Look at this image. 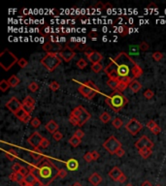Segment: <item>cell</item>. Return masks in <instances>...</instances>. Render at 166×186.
Here are the masks:
<instances>
[{
    "instance_id": "cell-1",
    "label": "cell",
    "mask_w": 166,
    "mask_h": 186,
    "mask_svg": "<svg viewBox=\"0 0 166 186\" xmlns=\"http://www.w3.org/2000/svg\"><path fill=\"white\" fill-rule=\"evenodd\" d=\"M105 74L110 80H115L119 82L130 83L135 79L143 75V69L133 60L126 53H119L116 57L110 59V62L104 68Z\"/></svg>"
},
{
    "instance_id": "cell-2",
    "label": "cell",
    "mask_w": 166,
    "mask_h": 186,
    "mask_svg": "<svg viewBox=\"0 0 166 186\" xmlns=\"http://www.w3.org/2000/svg\"><path fill=\"white\" fill-rule=\"evenodd\" d=\"M39 166V173L37 179H38L42 186H49L53 181L57 178L58 168L53 164L50 160L46 159Z\"/></svg>"
},
{
    "instance_id": "cell-3",
    "label": "cell",
    "mask_w": 166,
    "mask_h": 186,
    "mask_svg": "<svg viewBox=\"0 0 166 186\" xmlns=\"http://www.w3.org/2000/svg\"><path fill=\"white\" fill-rule=\"evenodd\" d=\"M5 107L12 114H15L16 117L18 120H21V122L28 123L29 121H31V114H27L24 110L22 103H21L16 97H12V98L5 104Z\"/></svg>"
},
{
    "instance_id": "cell-4",
    "label": "cell",
    "mask_w": 166,
    "mask_h": 186,
    "mask_svg": "<svg viewBox=\"0 0 166 186\" xmlns=\"http://www.w3.org/2000/svg\"><path fill=\"white\" fill-rule=\"evenodd\" d=\"M105 102L113 111H115V113H119L122 110L123 107L128 103V99L122 92L114 91L111 95L106 96Z\"/></svg>"
},
{
    "instance_id": "cell-5",
    "label": "cell",
    "mask_w": 166,
    "mask_h": 186,
    "mask_svg": "<svg viewBox=\"0 0 166 186\" xmlns=\"http://www.w3.org/2000/svg\"><path fill=\"white\" fill-rule=\"evenodd\" d=\"M62 58L59 53H48L41 59V64L48 70L49 72H53L61 63Z\"/></svg>"
},
{
    "instance_id": "cell-6",
    "label": "cell",
    "mask_w": 166,
    "mask_h": 186,
    "mask_svg": "<svg viewBox=\"0 0 166 186\" xmlns=\"http://www.w3.org/2000/svg\"><path fill=\"white\" fill-rule=\"evenodd\" d=\"M78 91H79V93H81L85 98L89 99V100H92L98 93H100V90L97 87V85L91 81L81 83L80 87L78 88Z\"/></svg>"
},
{
    "instance_id": "cell-7",
    "label": "cell",
    "mask_w": 166,
    "mask_h": 186,
    "mask_svg": "<svg viewBox=\"0 0 166 186\" xmlns=\"http://www.w3.org/2000/svg\"><path fill=\"white\" fill-rule=\"evenodd\" d=\"M18 59L13 53L9 50H4L0 54V66H1L5 71H9L14 65L18 63Z\"/></svg>"
},
{
    "instance_id": "cell-8",
    "label": "cell",
    "mask_w": 166,
    "mask_h": 186,
    "mask_svg": "<svg viewBox=\"0 0 166 186\" xmlns=\"http://www.w3.org/2000/svg\"><path fill=\"white\" fill-rule=\"evenodd\" d=\"M70 114H72L74 117L77 119L78 126L79 127L84 126V125L89 121V120L90 119V117H91L90 114L81 105L76 107V108L71 111Z\"/></svg>"
},
{
    "instance_id": "cell-9",
    "label": "cell",
    "mask_w": 166,
    "mask_h": 186,
    "mask_svg": "<svg viewBox=\"0 0 166 186\" xmlns=\"http://www.w3.org/2000/svg\"><path fill=\"white\" fill-rule=\"evenodd\" d=\"M103 147L110 153V154L116 155L117 151L122 147V143L115 136H111L104 142Z\"/></svg>"
},
{
    "instance_id": "cell-10",
    "label": "cell",
    "mask_w": 166,
    "mask_h": 186,
    "mask_svg": "<svg viewBox=\"0 0 166 186\" xmlns=\"http://www.w3.org/2000/svg\"><path fill=\"white\" fill-rule=\"evenodd\" d=\"M142 128H143V124L140 121H138L136 118H131L125 125V129L132 136H136L142 130Z\"/></svg>"
},
{
    "instance_id": "cell-11",
    "label": "cell",
    "mask_w": 166,
    "mask_h": 186,
    "mask_svg": "<svg viewBox=\"0 0 166 186\" xmlns=\"http://www.w3.org/2000/svg\"><path fill=\"white\" fill-rule=\"evenodd\" d=\"M135 147L138 150L142 149L144 147H149V148H153L154 147V143L149 139V137L147 136H142L138 141L135 143Z\"/></svg>"
},
{
    "instance_id": "cell-12",
    "label": "cell",
    "mask_w": 166,
    "mask_h": 186,
    "mask_svg": "<svg viewBox=\"0 0 166 186\" xmlns=\"http://www.w3.org/2000/svg\"><path fill=\"white\" fill-rule=\"evenodd\" d=\"M43 139H44V137L41 136V134H39L38 132H35V133L32 134L28 139H27V143H28L32 147L38 148L39 146H41V143H42Z\"/></svg>"
},
{
    "instance_id": "cell-13",
    "label": "cell",
    "mask_w": 166,
    "mask_h": 186,
    "mask_svg": "<svg viewBox=\"0 0 166 186\" xmlns=\"http://www.w3.org/2000/svg\"><path fill=\"white\" fill-rule=\"evenodd\" d=\"M59 54H60V56L64 62H70L71 60L75 57L76 53L70 48H68V46H65L63 48V50H61L60 52H59Z\"/></svg>"
},
{
    "instance_id": "cell-14",
    "label": "cell",
    "mask_w": 166,
    "mask_h": 186,
    "mask_svg": "<svg viewBox=\"0 0 166 186\" xmlns=\"http://www.w3.org/2000/svg\"><path fill=\"white\" fill-rule=\"evenodd\" d=\"M22 107H24V110L26 111L27 114H31V113L33 111V109L35 107V100L33 97L31 96H26L24 102H22Z\"/></svg>"
},
{
    "instance_id": "cell-15",
    "label": "cell",
    "mask_w": 166,
    "mask_h": 186,
    "mask_svg": "<svg viewBox=\"0 0 166 186\" xmlns=\"http://www.w3.org/2000/svg\"><path fill=\"white\" fill-rule=\"evenodd\" d=\"M86 57L89 59V61L91 62L92 64L95 63H100L101 60L103 59V55L98 52H94V50H91L90 53H86Z\"/></svg>"
},
{
    "instance_id": "cell-16",
    "label": "cell",
    "mask_w": 166,
    "mask_h": 186,
    "mask_svg": "<svg viewBox=\"0 0 166 186\" xmlns=\"http://www.w3.org/2000/svg\"><path fill=\"white\" fill-rule=\"evenodd\" d=\"M146 126H147V128H149L151 130V132L153 133L154 135H158L161 132L160 127L158 125V123H156L155 121H154L153 119L149 120V121L147 122Z\"/></svg>"
},
{
    "instance_id": "cell-17",
    "label": "cell",
    "mask_w": 166,
    "mask_h": 186,
    "mask_svg": "<svg viewBox=\"0 0 166 186\" xmlns=\"http://www.w3.org/2000/svg\"><path fill=\"white\" fill-rule=\"evenodd\" d=\"M102 180H103L102 176L97 173H93L92 175H90V178H89L90 183L91 185H93V186H98L101 182H102Z\"/></svg>"
},
{
    "instance_id": "cell-18",
    "label": "cell",
    "mask_w": 166,
    "mask_h": 186,
    "mask_svg": "<svg viewBox=\"0 0 166 186\" xmlns=\"http://www.w3.org/2000/svg\"><path fill=\"white\" fill-rule=\"evenodd\" d=\"M122 175V172L121 171V169L118 168V167H114V168L109 172V176L114 181H119Z\"/></svg>"
},
{
    "instance_id": "cell-19",
    "label": "cell",
    "mask_w": 166,
    "mask_h": 186,
    "mask_svg": "<svg viewBox=\"0 0 166 186\" xmlns=\"http://www.w3.org/2000/svg\"><path fill=\"white\" fill-rule=\"evenodd\" d=\"M45 128L46 130L50 133V134H52L54 135L55 132H57V130H58V124L54 121V120H50V121L45 125Z\"/></svg>"
},
{
    "instance_id": "cell-20",
    "label": "cell",
    "mask_w": 166,
    "mask_h": 186,
    "mask_svg": "<svg viewBox=\"0 0 166 186\" xmlns=\"http://www.w3.org/2000/svg\"><path fill=\"white\" fill-rule=\"evenodd\" d=\"M10 179L14 182H17V183H20L21 185L24 183V176L22 175L21 173H16V172H13V173L10 175Z\"/></svg>"
},
{
    "instance_id": "cell-21",
    "label": "cell",
    "mask_w": 166,
    "mask_h": 186,
    "mask_svg": "<svg viewBox=\"0 0 166 186\" xmlns=\"http://www.w3.org/2000/svg\"><path fill=\"white\" fill-rule=\"evenodd\" d=\"M66 167L69 171H76L78 169V167H79V163H78L76 159L71 158L70 160H68L66 162Z\"/></svg>"
},
{
    "instance_id": "cell-22",
    "label": "cell",
    "mask_w": 166,
    "mask_h": 186,
    "mask_svg": "<svg viewBox=\"0 0 166 186\" xmlns=\"http://www.w3.org/2000/svg\"><path fill=\"white\" fill-rule=\"evenodd\" d=\"M129 89H130L133 93H137V92H139L141 90V88H142V85L141 83L138 82V81H133L130 85H129Z\"/></svg>"
},
{
    "instance_id": "cell-23",
    "label": "cell",
    "mask_w": 166,
    "mask_h": 186,
    "mask_svg": "<svg viewBox=\"0 0 166 186\" xmlns=\"http://www.w3.org/2000/svg\"><path fill=\"white\" fill-rule=\"evenodd\" d=\"M138 151H139V154L143 159H148V158L151 155V153H153L151 148H149V147H144V148H142V149H139Z\"/></svg>"
},
{
    "instance_id": "cell-24",
    "label": "cell",
    "mask_w": 166,
    "mask_h": 186,
    "mask_svg": "<svg viewBox=\"0 0 166 186\" xmlns=\"http://www.w3.org/2000/svg\"><path fill=\"white\" fill-rule=\"evenodd\" d=\"M8 82L10 83L11 87H16V86H18V85H20L21 80H20V79H18L16 75H12L10 78H9Z\"/></svg>"
},
{
    "instance_id": "cell-25",
    "label": "cell",
    "mask_w": 166,
    "mask_h": 186,
    "mask_svg": "<svg viewBox=\"0 0 166 186\" xmlns=\"http://www.w3.org/2000/svg\"><path fill=\"white\" fill-rule=\"evenodd\" d=\"M36 180H37L36 176H35L34 175L30 174V173L27 175L24 176V183H25L26 185H32Z\"/></svg>"
},
{
    "instance_id": "cell-26",
    "label": "cell",
    "mask_w": 166,
    "mask_h": 186,
    "mask_svg": "<svg viewBox=\"0 0 166 186\" xmlns=\"http://www.w3.org/2000/svg\"><path fill=\"white\" fill-rule=\"evenodd\" d=\"M30 155L32 156V158H33L34 160L38 161V160H40V159H42L43 153L40 151L39 148H34V150L30 152Z\"/></svg>"
},
{
    "instance_id": "cell-27",
    "label": "cell",
    "mask_w": 166,
    "mask_h": 186,
    "mask_svg": "<svg viewBox=\"0 0 166 186\" xmlns=\"http://www.w3.org/2000/svg\"><path fill=\"white\" fill-rule=\"evenodd\" d=\"M81 143H82V139L74 136V135L71 137V139L69 140V143H70V146H72L73 147H77L78 146H80Z\"/></svg>"
},
{
    "instance_id": "cell-28",
    "label": "cell",
    "mask_w": 166,
    "mask_h": 186,
    "mask_svg": "<svg viewBox=\"0 0 166 186\" xmlns=\"http://www.w3.org/2000/svg\"><path fill=\"white\" fill-rule=\"evenodd\" d=\"M99 119L101 120V122L108 123L111 121V119H112V116H111V114L107 113V111H104V113L99 116Z\"/></svg>"
},
{
    "instance_id": "cell-29",
    "label": "cell",
    "mask_w": 166,
    "mask_h": 186,
    "mask_svg": "<svg viewBox=\"0 0 166 186\" xmlns=\"http://www.w3.org/2000/svg\"><path fill=\"white\" fill-rule=\"evenodd\" d=\"M28 170H29V173L34 175L36 178L38 176V173H39V166L38 165H32V164H29L28 165Z\"/></svg>"
},
{
    "instance_id": "cell-30",
    "label": "cell",
    "mask_w": 166,
    "mask_h": 186,
    "mask_svg": "<svg viewBox=\"0 0 166 186\" xmlns=\"http://www.w3.org/2000/svg\"><path fill=\"white\" fill-rule=\"evenodd\" d=\"M6 157L8 158L10 161H14L16 159V158H18V153L14 150V149H9L7 152H6Z\"/></svg>"
},
{
    "instance_id": "cell-31",
    "label": "cell",
    "mask_w": 166,
    "mask_h": 186,
    "mask_svg": "<svg viewBox=\"0 0 166 186\" xmlns=\"http://www.w3.org/2000/svg\"><path fill=\"white\" fill-rule=\"evenodd\" d=\"M103 70V66L101 63H95V64H91V71L95 73V74H98Z\"/></svg>"
},
{
    "instance_id": "cell-32",
    "label": "cell",
    "mask_w": 166,
    "mask_h": 186,
    "mask_svg": "<svg viewBox=\"0 0 166 186\" xmlns=\"http://www.w3.org/2000/svg\"><path fill=\"white\" fill-rule=\"evenodd\" d=\"M112 125H113V127L114 128H116V129H119L121 128L122 125H123V122H122V120L121 118H119V117H115L113 120H112Z\"/></svg>"
},
{
    "instance_id": "cell-33",
    "label": "cell",
    "mask_w": 166,
    "mask_h": 186,
    "mask_svg": "<svg viewBox=\"0 0 166 186\" xmlns=\"http://www.w3.org/2000/svg\"><path fill=\"white\" fill-rule=\"evenodd\" d=\"M10 87H11V85H10V83L8 82V81L2 80L1 82H0V89H1L2 92H6Z\"/></svg>"
},
{
    "instance_id": "cell-34",
    "label": "cell",
    "mask_w": 166,
    "mask_h": 186,
    "mask_svg": "<svg viewBox=\"0 0 166 186\" xmlns=\"http://www.w3.org/2000/svg\"><path fill=\"white\" fill-rule=\"evenodd\" d=\"M107 85H109V87L111 89H113L114 91H117L118 90V86H119V82L115 81V80H109L107 81Z\"/></svg>"
},
{
    "instance_id": "cell-35",
    "label": "cell",
    "mask_w": 166,
    "mask_h": 186,
    "mask_svg": "<svg viewBox=\"0 0 166 186\" xmlns=\"http://www.w3.org/2000/svg\"><path fill=\"white\" fill-rule=\"evenodd\" d=\"M28 89L31 92H36L37 90L39 89V85L36 82H31L28 85Z\"/></svg>"
},
{
    "instance_id": "cell-36",
    "label": "cell",
    "mask_w": 166,
    "mask_h": 186,
    "mask_svg": "<svg viewBox=\"0 0 166 186\" xmlns=\"http://www.w3.org/2000/svg\"><path fill=\"white\" fill-rule=\"evenodd\" d=\"M87 66V62L86 61V59L84 58H80L79 60L77 61V67L80 68V69H85Z\"/></svg>"
},
{
    "instance_id": "cell-37",
    "label": "cell",
    "mask_w": 166,
    "mask_h": 186,
    "mask_svg": "<svg viewBox=\"0 0 166 186\" xmlns=\"http://www.w3.org/2000/svg\"><path fill=\"white\" fill-rule=\"evenodd\" d=\"M31 126L33 127V128H39L40 127V125H41V121H40V119L38 117H33L31 119Z\"/></svg>"
},
{
    "instance_id": "cell-38",
    "label": "cell",
    "mask_w": 166,
    "mask_h": 186,
    "mask_svg": "<svg viewBox=\"0 0 166 186\" xmlns=\"http://www.w3.org/2000/svg\"><path fill=\"white\" fill-rule=\"evenodd\" d=\"M154 96H155V93H154V91L151 90V89H147V90L144 92V97H145L147 100L153 99Z\"/></svg>"
},
{
    "instance_id": "cell-39",
    "label": "cell",
    "mask_w": 166,
    "mask_h": 186,
    "mask_svg": "<svg viewBox=\"0 0 166 186\" xmlns=\"http://www.w3.org/2000/svg\"><path fill=\"white\" fill-rule=\"evenodd\" d=\"M151 56H153V59L155 60V61L158 62V61H160V60L163 58V53H160V52H155V53H153Z\"/></svg>"
},
{
    "instance_id": "cell-40",
    "label": "cell",
    "mask_w": 166,
    "mask_h": 186,
    "mask_svg": "<svg viewBox=\"0 0 166 186\" xmlns=\"http://www.w3.org/2000/svg\"><path fill=\"white\" fill-rule=\"evenodd\" d=\"M50 90H53V91H57L59 89V87H60V85H59V83L57 82H52L50 83Z\"/></svg>"
},
{
    "instance_id": "cell-41",
    "label": "cell",
    "mask_w": 166,
    "mask_h": 186,
    "mask_svg": "<svg viewBox=\"0 0 166 186\" xmlns=\"http://www.w3.org/2000/svg\"><path fill=\"white\" fill-rule=\"evenodd\" d=\"M53 48H54V46H53L52 44L50 43V42H48V43L44 44L43 46H42V49L45 50V52H47V53H52V52H50V50H53Z\"/></svg>"
},
{
    "instance_id": "cell-42",
    "label": "cell",
    "mask_w": 166,
    "mask_h": 186,
    "mask_svg": "<svg viewBox=\"0 0 166 186\" xmlns=\"http://www.w3.org/2000/svg\"><path fill=\"white\" fill-rule=\"evenodd\" d=\"M139 50H143V52H147V50H150V45L146 43V42H142L139 46Z\"/></svg>"
},
{
    "instance_id": "cell-43",
    "label": "cell",
    "mask_w": 166,
    "mask_h": 186,
    "mask_svg": "<svg viewBox=\"0 0 166 186\" xmlns=\"http://www.w3.org/2000/svg\"><path fill=\"white\" fill-rule=\"evenodd\" d=\"M18 64L21 68H25L27 66V64H28V62H27V60L24 58H20L18 61Z\"/></svg>"
},
{
    "instance_id": "cell-44",
    "label": "cell",
    "mask_w": 166,
    "mask_h": 186,
    "mask_svg": "<svg viewBox=\"0 0 166 186\" xmlns=\"http://www.w3.org/2000/svg\"><path fill=\"white\" fill-rule=\"evenodd\" d=\"M67 175V171L64 169H59L57 173V178H64Z\"/></svg>"
},
{
    "instance_id": "cell-45",
    "label": "cell",
    "mask_w": 166,
    "mask_h": 186,
    "mask_svg": "<svg viewBox=\"0 0 166 186\" xmlns=\"http://www.w3.org/2000/svg\"><path fill=\"white\" fill-rule=\"evenodd\" d=\"M129 85H126V83H122V82H119V86H118V90L117 91H119V92H123L124 90L126 89Z\"/></svg>"
},
{
    "instance_id": "cell-46",
    "label": "cell",
    "mask_w": 166,
    "mask_h": 186,
    "mask_svg": "<svg viewBox=\"0 0 166 186\" xmlns=\"http://www.w3.org/2000/svg\"><path fill=\"white\" fill-rule=\"evenodd\" d=\"M74 136H76L78 138H80V139H83L85 136V133L84 131H83L82 129H77L75 132H74Z\"/></svg>"
},
{
    "instance_id": "cell-47",
    "label": "cell",
    "mask_w": 166,
    "mask_h": 186,
    "mask_svg": "<svg viewBox=\"0 0 166 186\" xmlns=\"http://www.w3.org/2000/svg\"><path fill=\"white\" fill-rule=\"evenodd\" d=\"M63 136H62V134L60 132H55L54 135H53V139L54 140V141H57V142H59L60 140H62Z\"/></svg>"
},
{
    "instance_id": "cell-48",
    "label": "cell",
    "mask_w": 166,
    "mask_h": 186,
    "mask_svg": "<svg viewBox=\"0 0 166 186\" xmlns=\"http://www.w3.org/2000/svg\"><path fill=\"white\" fill-rule=\"evenodd\" d=\"M84 160L86 161L87 163H90L91 161H93V159H92V156H91V152H86V154L84 155Z\"/></svg>"
},
{
    "instance_id": "cell-49",
    "label": "cell",
    "mask_w": 166,
    "mask_h": 186,
    "mask_svg": "<svg viewBox=\"0 0 166 186\" xmlns=\"http://www.w3.org/2000/svg\"><path fill=\"white\" fill-rule=\"evenodd\" d=\"M49 146H50V141H49L47 138H44L43 141H42V143H41V146H40V147L47 148V147H49Z\"/></svg>"
},
{
    "instance_id": "cell-50",
    "label": "cell",
    "mask_w": 166,
    "mask_h": 186,
    "mask_svg": "<svg viewBox=\"0 0 166 186\" xmlns=\"http://www.w3.org/2000/svg\"><path fill=\"white\" fill-rule=\"evenodd\" d=\"M22 168V166H21L18 163H15L13 166H12V171L13 172H16V173H18V172H20L21 169Z\"/></svg>"
},
{
    "instance_id": "cell-51",
    "label": "cell",
    "mask_w": 166,
    "mask_h": 186,
    "mask_svg": "<svg viewBox=\"0 0 166 186\" xmlns=\"http://www.w3.org/2000/svg\"><path fill=\"white\" fill-rule=\"evenodd\" d=\"M69 121H70V123L73 125V126H78V121L77 119L74 117V116L72 114L69 115Z\"/></svg>"
},
{
    "instance_id": "cell-52",
    "label": "cell",
    "mask_w": 166,
    "mask_h": 186,
    "mask_svg": "<svg viewBox=\"0 0 166 186\" xmlns=\"http://www.w3.org/2000/svg\"><path fill=\"white\" fill-rule=\"evenodd\" d=\"M90 152H91V156H92V159H93V161H96L100 157V154H99L98 151L93 150V151H90Z\"/></svg>"
},
{
    "instance_id": "cell-53",
    "label": "cell",
    "mask_w": 166,
    "mask_h": 186,
    "mask_svg": "<svg viewBox=\"0 0 166 186\" xmlns=\"http://www.w3.org/2000/svg\"><path fill=\"white\" fill-rule=\"evenodd\" d=\"M18 173H21L22 175L25 176V175H27L29 174V170H28V168H24V167H22V168L21 169V171L18 172Z\"/></svg>"
},
{
    "instance_id": "cell-54",
    "label": "cell",
    "mask_w": 166,
    "mask_h": 186,
    "mask_svg": "<svg viewBox=\"0 0 166 186\" xmlns=\"http://www.w3.org/2000/svg\"><path fill=\"white\" fill-rule=\"evenodd\" d=\"M124 153H125V152H124L123 148H122V147H121V148H119V150L117 151L116 155H117L118 157H119V158H121V157H122V156L124 155Z\"/></svg>"
},
{
    "instance_id": "cell-55",
    "label": "cell",
    "mask_w": 166,
    "mask_h": 186,
    "mask_svg": "<svg viewBox=\"0 0 166 186\" xmlns=\"http://www.w3.org/2000/svg\"><path fill=\"white\" fill-rule=\"evenodd\" d=\"M89 37H90V38H92L93 40H96V38H97V33H96L95 31H92L91 33L89 34Z\"/></svg>"
},
{
    "instance_id": "cell-56",
    "label": "cell",
    "mask_w": 166,
    "mask_h": 186,
    "mask_svg": "<svg viewBox=\"0 0 166 186\" xmlns=\"http://www.w3.org/2000/svg\"><path fill=\"white\" fill-rule=\"evenodd\" d=\"M126 179H127V178H126V175H124V174H122V176H121V178H119V182L123 183L124 181H125Z\"/></svg>"
},
{
    "instance_id": "cell-57",
    "label": "cell",
    "mask_w": 166,
    "mask_h": 186,
    "mask_svg": "<svg viewBox=\"0 0 166 186\" xmlns=\"http://www.w3.org/2000/svg\"><path fill=\"white\" fill-rule=\"evenodd\" d=\"M141 186H153V184H151L149 180H145L144 182L141 184Z\"/></svg>"
},
{
    "instance_id": "cell-58",
    "label": "cell",
    "mask_w": 166,
    "mask_h": 186,
    "mask_svg": "<svg viewBox=\"0 0 166 186\" xmlns=\"http://www.w3.org/2000/svg\"><path fill=\"white\" fill-rule=\"evenodd\" d=\"M31 186H42V184H41L40 181H39L38 179H37V180L35 181V182H34L33 184H32Z\"/></svg>"
},
{
    "instance_id": "cell-59",
    "label": "cell",
    "mask_w": 166,
    "mask_h": 186,
    "mask_svg": "<svg viewBox=\"0 0 166 186\" xmlns=\"http://www.w3.org/2000/svg\"><path fill=\"white\" fill-rule=\"evenodd\" d=\"M72 186H83L80 182H78V181H77V182H75V183H74Z\"/></svg>"
},
{
    "instance_id": "cell-60",
    "label": "cell",
    "mask_w": 166,
    "mask_h": 186,
    "mask_svg": "<svg viewBox=\"0 0 166 186\" xmlns=\"http://www.w3.org/2000/svg\"><path fill=\"white\" fill-rule=\"evenodd\" d=\"M125 186H133V185H132L131 183H127V184H126Z\"/></svg>"
},
{
    "instance_id": "cell-61",
    "label": "cell",
    "mask_w": 166,
    "mask_h": 186,
    "mask_svg": "<svg viewBox=\"0 0 166 186\" xmlns=\"http://www.w3.org/2000/svg\"><path fill=\"white\" fill-rule=\"evenodd\" d=\"M25 186H31V185H25Z\"/></svg>"
},
{
    "instance_id": "cell-62",
    "label": "cell",
    "mask_w": 166,
    "mask_h": 186,
    "mask_svg": "<svg viewBox=\"0 0 166 186\" xmlns=\"http://www.w3.org/2000/svg\"><path fill=\"white\" fill-rule=\"evenodd\" d=\"M156 186H160V185H156Z\"/></svg>"
}]
</instances>
